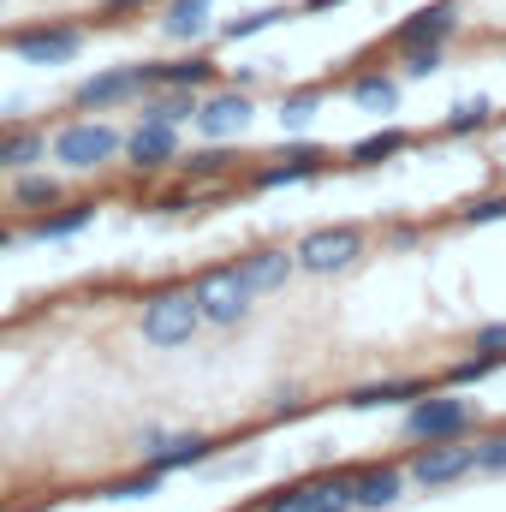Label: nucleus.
Instances as JSON below:
<instances>
[{"instance_id":"obj_1","label":"nucleus","mask_w":506,"mask_h":512,"mask_svg":"<svg viewBox=\"0 0 506 512\" xmlns=\"http://www.w3.org/2000/svg\"><path fill=\"white\" fill-rule=\"evenodd\" d=\"M120 149H126V131H114L102 114L66 120V126L48 137V161L66 167V173H102V167L120 161Z\"/></svg>"},{"instance_id":"obj_37","label":"nucleus","mask_w":506,"mask_h":512,"mask_svg":"<svg viewBox=\"0 0 506 512\" xmlns=\"http://www.w3.org/2000/svg\"><path fill=\"white\" fill-rule=\"evenodd\" d=\"M143 6H161V0H102V24H120L126 12H143Z\"/></svg>"},{"instance_id":"obj_24","label":"nucleus","mask_w":506,"mask_h":512,"mask_svg":"<svg viewBox=\"0 0 506 512\" xmlns=\"http://www.w3.org/2000/svg\"><path fill=\"white\" fill-rule=\"evenodd\" d=\"M191 114H197V90H173V84H161V90H143V96H137V120L185 126Z\"/></svg>"},{"instance_id":"obj_4","label":"nucleus","mask_w":506,"mask_h":512,"mask_svg":"<svg viewBox=\"0 0 506 512\" xmlns=\"http://www.w3.org/2000/svg\"><path fill=\"white\" fill-rule=\"evenodd\" d=\"M191 298H197V310H203V328H239V322L251 316V286L239 280L233 262L203 268V274L191 280Z\"/></svg>"},{"instance_id":"obj_14","label":"nucleus","mask_w":506,"mask_h":512,"mask_svg":"<svg viewBox=\"0 0 506 512\" xmlns=\"http://www.w3.org/2000/svg\"><path fill=\"white\" fill-rule=\"evenodd\" d=\"M322 161H328V149L322 143H286L280 155H268L262 167L251 173L256 191H280V185H304V179H316L322 173Z\"/></svg>"},{"instance_id":"obj_20","label":"nucleus","mask_w":506,"mask_h":512,"mask_svg":"<svg viewBox=\"0 0 506 512\" xmlns=\"http://www.w3.org/2000/svg\"><path fill=\"white\" fill-rule=\"evenodd\" d=\"M48 161V131L36 126H0V173H24Z\"/></svg>"},{"instance_id":"obj_30","label":"nucleus","mask_w":506,"mask_h":512,"mask_svg":"<svg viewBox=\"0 0 506 512\" xmlns=\"http://www.w3.org/2000/svg\"><path fill=\"white\" fill-rule=\"evenodd\" d=\"M489 120H495V102H489V96H465V102L447 108L441 131H447V137H471V131H483Z\"/></svg>"},{"instance_id":"obj_2","label":"nucleus","mask_w":506,"mask_h":512,"mask_svg":"<svg viewBox=\"0 0 506 512\" xmlns=\"http://www.w3.org/2000/svg\"><path fill=\"white\" fill-rule=\"evenodd\" d=\"M197 328H203V310H197L191 286H161V292H149L143 310H137V334H143V346H155V352L191 346Z\"/></svg>"},{"instance_id":"obj_32","label":"nucleus","mask_w":506,"mask_h":512,"mask_svg":"<svg viewBox=\"0 0 506 512\" xmlns=\"http://www.w3.org/2000/svg\"><path fill=\"white\" fill-rule=\"evenodd\" d=\"M441 54L447 48H399V72L405 78H435L441 72Z\"/></svg>"},{"instance_id":"obj_21","label":"nucleus","mask_w":506,"mask_h":512,"mask_svg":"<svg viewBox=\"0 0 506 512\" xmlns=\"http://www.w3.org/2000/svg\"><path fill=\"white\" fill-rule=\"evenodd\" d=\"M346 96H352V108H364V114H399V78H393L387 66L358 72V78L346 84Z\"/></svg>"},{"instance_id":"obj_5","label":"nucleus","mask_w":506,"mask_h":512,"mask_svg":"<svg viewBox=\"0 0 506 512\" xmlns=\"http://www.w3.org/2000/svg\"><path fill=\"white\" fill-rule=\"evenodd\" d=\"M370 251V239H364V227H316V233H304L292 256H298V274H346V268H358Z\"/></svg>"},{"instance_id":"obj_12","label":"nucleus","mask_w":506,"mask_h":512,"mask_svg":"<svg viewBox=\"0 0 506 512\" xmlns=\"http://www.w3.org/2000/svg\"><path fill=\"white\" fill-rule=\"evenodd\" d=\"M137 96H143L137 66H102V72H90V78L72 90V108H78V114H114V108H131Z\"/></svg>"},{"instance_id":"obj_11","label":"nucleus","mask_w":506,"mask_h":512,"mask_svg":"<svg viewBox=\"0 0 506 512\" xmlns=\"http://www.w3.org/2000/svg\"><path fill=\"white\" fill-rule=\"evenodd\" d=\"M12 54L24 60V66H72L78 54H84V24H30V30H18L12 36Z\"/></svg>"},{"instance_id":"obj_38","label":"nucleus","mask_w":506,"mask_h":512,"mask_svg":"<svg viewBox=\"0 0 506 512\" xmlns=\"http://www.w3.org/2000/svg\"><path fill=\"white\" fill-rule=\"evenodd\" d=\"M334 6H352V0H298V18H316V12H334Z\"/></svg>"},{"instance_id":"obj_19","label":"nucleus","mask_w":506,"mask_h":512,"mask_svg":"<svg viewBox=\"0 0 506 512\" xmlns=\"http://www.w3.org/2000/svg\"><path fill=\"white\" fill-rule=\"evenodd\" d=\"M6 203H12V209H24V215H42V209L66 203V185H60V173H48V161H42V167H24V173H12V191H6Z\"/></svg>"},{"instance_id":"obj_26","label":"nucleus","mask_w":506,"mask_h":512,"mask_svg":"<svg viewBox=\"0 0 506 512\" xmlns=\"http://www.w3.org/2000/svg\"><path fill=\"white\" fill-rule=\"evenodd\" d=\"M310 512H358L352 471H316L310 477Z\"/></svg>"},{"instance_id":"obj_8","label":"nucleus","mask_w":506,"mask_h":512,"mask_svg":"<svg viewBox=\"0 0 506 512\" xmlns=\"http://www.w3.org/2000/svg\"><path fill=\"white\" fill-rule=\"evenodd\" d=\"M256 120V96L245 84H215V90H203L197 96V114H191V126L203 131L209 143H233V137H245Z\"/></svg>"},{"instance_id":"obj_6","label":"nucleus","mask_w":506,"mask_h":512,"mask_svg":"<svg viewBox=\"0 0 506 512\" xmlns=\"http://www.w3.org/2000/svg\"><path fill=\"white\" fill-rule=\"evenodd\" d=\"M209 453H215V435L209 429H143L137 435V465H155L161 477L191 471V465H209Z\"/></svg>"},{"instance_id":"obj_23","label":"nucleus","mask_w":506,"mask_h":512,"mask_svg":"<svg viewBox=\"0 0 506 512\" xmlns=\"http://www.w3.org/2000/svg\"><path fill=\"white\" fill-rule=\"evenodd\" d=\"M322 102H328V90H322V84H298V90H280V102H274V120H280V131H286V137H298V131L316 126Z\"/></svg>"},{"instance_id":"obj_27","label":"nucleus","mask_w":506,"mask_h":512,"mask_svg":"<svg viewBox=\"0 0 506 512\" xmlns=\"http://www.w3.org/2000/svg\"><path fill=\"white\" fill-rule=\"evenodd\" d=\"M185 185H209V179H227L233 173V155H227V143H209V149H191V155H179V167H173Z\"/></svg>"},{"instance_id":"obj_35","label":"nucleus","mask_w":506,"mask_h":512,"mask_svg":"<svg viewBox=\"0 0 506 512\" xmlns=\"http://www.w3.org/2000/svg\"><path fill=\"white\" fill-rule=\"evenodd\" d=\"M489 221H506V197H477L459 209V227H489Z\"/></svg>"},{"instance_id":"obj_3","label":"nucleus","mask_w":506,"mask_h":512,"mask_svg":"<svg viewBox=\"0 0 506 512\" xmlns=\"http://www.w3.org/2000/svg\"><path fill=\"white\" fill-rule=\"evenodd\" d=\"M477 429V405L459 387H429L405 405V441H459Z\"/></svg>"},{"instance_id":"obj_36","label":"nucleus","mask_w":506,"mask_h":512,"mask_svg":"<svg viewBox=\"0 0 506 512\" xmlns=\"http://www.w3.org/2000/svg\"><path fill=\"white\" fill-rule=\"evenodd\" d=\"M471 352H483V358L506 364V322H483V328L471 334Z\"/></svg>"},{"instance_id":"obj_34","label":"nucleus","mask_w":506,"mask_h":512,"mask_svg":"<svg viewBox=\"0 0 506 512\" xmlns=\"http://www.w3.org/2000/svg\"><path fill=\"white\" fill-rule=\"evenodd\" d=\"M495 370H501V364L483 358V352H477V358H459V364L447 370V387H471V382H483V376H495Z\"/></svg>"},{"instance_id":"obj_18","label":"nucleus","mask_w":506,"mask_h":512,"mask_svg":"<svg viewBox=\"0 0 506 512\" xmlns=\"http://www.w3.org/2000/svg\"><path fill=\"white\" fill-rule=\"evenodd\" d=\"M155 24L173 42H209L215 36V0H161Z\"/></svg>"},{"instance_id":"obj_7","label":"nucleus","mask_w":506,"mask_h":512,"mask_svg":"<svg viewBox=\"0 0 506 512\" xmlns=\"http://www.w3.org/2000/svg\"><path fill=\"white\" fill-rule=\"evenodd\" d=\"M477 471V447L459 435V441H417V453L405 459V477L411 489H453Z\"/></svg>"},{"instance_id":"obj_10","label":"nucleus","mask_w":506,"mask_h":512,"mask_svg":"<svg viewBox=\"0 0 506 512\" xmlns=\"http://www.w3.org/2000/svg\"><path fill=\"white\" fill-rule=\"evenodd\" d=\"M179 126H161V120H137L126 131V149H120V161H126L131 173H143V179H155V173H173L179 167Z\"/></svg>"},{"instance_id":"obj_25","label":"nucleus","mask_w":506,"mask_h":512,"mask_svg":"<svg viewBox=\"0 0 506 512\" xmlns=\"http://www.w3.org/2000/svg\"><path fill=\"white\" fill-rule=\"evenodd\" d=\"M405 149H411V131L381 126V131L358 137V143L346 149V167H381V161H393V155H405Z\"/></svg>"},{"instance_id":"obj_22","label":"nucleus","mask_w":506,"mask_h":512,"mask_svg":"<svg viewBox=\"0 0 506 512\" xmlns=\"http://www.w3.org/2000/svg\"><path fill=\"white\" fill-rule=\"evenodd\" d=\"M417 393H429L423 376H387V382H364L346 393V405L352 411H381V405H411Z\"/></svg>"},{"instance_id":"obj_13","label":"nucleus","mask_w":506,"mask_h":512,"mask_svg":"<svg viewBox=\"0 0 506 512\" xmlns=\"http://www.w3.org/2000/svg\"><path fill=\"white\" fill-rule=\"evenodd\" d=\"M137 84L143 90H161V84H173V90H215L221 84V66L209 60V54H185V60H137Z\"/></svg>"},{"instance_id":"obj_16","label":"nucleus","mask_w":506,"mask_h":512,"mask_svg":"<svg viewBox=\"0 0 506 512\" xmlns=\"http://www.w3.org/2000/svg\"><path fill=\"white\" fill-rule=\"evenodd\" d=\"M352 495H358V512H393L411 495V477H405V465H358Z\"/></svg>"},{"instance_id":"obj_40","label":"nucleus","mask_w":506,"mask_h":512,"mask_svg":"<svg viewBox=\"0 0 506 512\" xmlns=\"http://www.w3.org/2000/svg\"><path fill=\"white\" fill-rule=\"evenodd\" d=\"M0 24H6V0H0Z\"/></svg>"},{"instance_id":"obj_28","label":"nucleus","mask_w":506,"mask_h":512,"mask_svg":"<svg viewBox=\"0 0 506 512\" xmlns=\"http://www.w3.org/2000/svg\"><path fill=\"white\" fill-rule=\"evenodd\" d=\"M280 18H298V6H256V12H239V18H227V24H215L227 42H245V36H262V30H274Z\"/></svg>"},{"instance_id":"obj_33","label":"nucleus","mask_w":506,"mask_h":512,"mask_svg":"<svg viewBox=\"0 0 506 512\" xmlns=\"http://www.w3.org/2000/svg\"><path fill=\"white\" fill-rule=\"evenodd\" d=\"M262 512H310V477H298V483H286V489H274Z\"/></svg>"},{"instance_id":"obj_39","label":"nucleus","mask_w":506,"mask_h":512,"mask_svg":"<svg viewBox=\"0 0 506 512\" xmlns=\"http://www.w3.org/2000/svg\"><path fill=\"white\" fill-rule=\"evenodd\" d=\"M6 245H18V233H12V227H0V251H6Z\"/></svg>"},{"instance_id":"obj_29","label":"nucleus","mask_w":506,"mask_h":512,"mask_svg":"<svg viewBox=\"0 0 506 512\" xmlns=\"http://www.w3.org/2000/svg\"><path fill=\"white\" fill-rule=\"evenodd\" d=\"M161 471L155 465H137L126 477H114V483H102V501H149V495H161Z\"/></svg>"},{"instance_id":"obj_9","label":"nucleus","mask_w":506,"mask_h":512,"mask_svg":"<svg viewBox=\"0 0 506 512\" xmlns=\"http://www.w3.org/2000/svg\"><path fill=\"white\" fill-rule=\"evenodd\" d=\"M459 0H429V6H417V12H405L393 30H387V48L399 54V48H447L453 36H459Z\"/></svg>"},{"instance_id":"obj_41","label":"nucleus","mask_w":506,"mask_h":512,"mask_svg":"<svg viewBox=\"0 0 506 512\" xmlns=\"http://www.w3.org/2000/svg\"><path fill=\"white\" fill-rule=\"evenodd\" d=\"M501 60H506V54H501Z\"/></svg>"},{"instance_id":"obj_15","label":"nucleus","mask_w":506,"mask_h":512,"mask_svg":"<svg viewBox=\"0 0 506 512\" xmlns=\"http://www.w3.org/2000/svg\"><path fill=\"white\" fill-rule=\"evenodd\" d=\"M233 268H239V280L251 286V298H268V292H286V280L298 274V256L286 251V245H256V251H245Z\"/></svg>"},{"instance_id":"obj_17","label":"nucleus","mask_w":506,"mask_h":512,"mask_svg":"<svg viewBox=\"0 0 506 512\" xmlns=\"http://www.w3.org/2000/svg\"><path fill=\"white\" fill-rule=\"evenodd\" d=\"M90 221H96V203H78V197H66V203H54V209L30 215L24 239H30V245H60V239H78Z\"/></svg>"},{"instance_id":"obj_31","label":"nucleus","mask_w":506,"mask_h":512,"mask_svg":"<svg viewBox=\"0 0 506 512\" xmlns=\"http://www.w3.org/2000/svg\"><path fill=\"white\" fill-rule=\"evenodd\" d=\"M477 471L506 477V423L501 429H489V435H477Z\"/></svg>"}]
</instances>
